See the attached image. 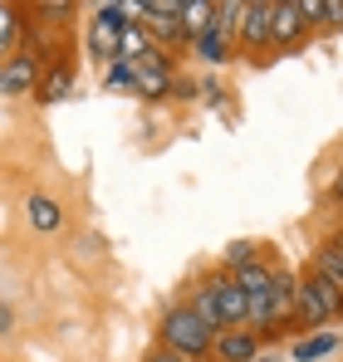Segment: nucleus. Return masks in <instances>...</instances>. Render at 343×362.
<instances>
[{
	"label": "nucleus",
	"instance_id": "obj_1",
	"mask_svg": "<svg viewBox=\"0 0 343 362\" xmlns=\"http://www.w3.org/2000/svg\"><path fill=\"white\" fill-rule=\"evenodd\" d=\"M162 348H172L176 358H186V362H201V358H211V343H216V333L191 313V303H172L167 313H162Z\"/></svg>",
	"mask_w": 343,
	"mask_h": 362
},
{
	"label": "nucleus",
	"instance_id": "obj_2",
	"mask_svg": "<svg viewBox=\"0 0 343 362\" xmlns=\"http://www.w3.org/2000/svg\"><path fill=\"white\" fill-rule=\"evenodd\" d=\"M343 313V289L334 279H324L319 269H309L304 279H299V299H294V323H304V328H324V323H334Z\"/></svg>",
	"mask_w": 343,
	"mask_h": 362
},
{
	"label": "nucleus",
	"instance_id": "obj_3",
	"mask_svg": "<svg viewBox=\"0 0 343 362\" xmlns=\"http://www.w3.org/2000/svg\"><path fill=\"white\" fill-rule=\"evenodd\" d=\"M172 83H176V78H172V54L162 49V45H157L152 54H142V59L133 64V93H137V98L162 103V98L172 93Z\"/></svg>",
	"mask_w": 343,
	"mask_h": 362
},
{
	"label": "nucleus",
	"instance_id": "obj_4",
	"mask_svg": "<svg viewBox=\"0 0 343 362\" xmlns=\"http://www.w3.org/2000/svg\"><path fill=\"white\" fill-rule=\"evenodd\" d=\"M123 10L118 5H99L94 10V20H89V49L99 54V59H113L118 64V35H123Z\"/></svg>",
	"mask_w": 343,
	"mask_h": 362
},
{
	"label": "nucleus",
	"instance_id": "obj_5",
	"mask_svg": "<svg viewBox=\"0 0 343 362\" xmlns=\"http://www.w3.org/2000/svg\"><path fill=\"white\" fill-rule=\"evenodd\" d=\"M270 25H275V0H250V5L240 10L235 35H240V45L255 54V49H270Z\"/></svg>",
	"mask_w": 343,
	"mask_h": 362
},
{
	"label": "nucleus",
	"instance_id": "obj_6",
	"mask_svg": "<svg viewBox=\"0 0 343 362\" xmlns=\"http://www.w3.org/2000/svg\"><path fill=\"white\" fill-rule=\"evenodd\" d=\"M206 284H211V294H216L221 323H226V328H245V323H250V303H245V294H240V284L230 279L226 269H216ZM226 328H221V333H226Z\"/></svg>",
	"mask_w": 343,
	"mask_h": 362
},
{
	"label": "nucleus",
	"instance_id": "obj_7",
	"mask_svg": "<svg viewBox=\"0 0 343 362\" xmlns=\"http://www.w3.org/2000/svg\"><path fill=\"white\" fill-rule=\"evenodd\" d=\"M35 83H40V54L35 49H15V59L0 69V93L20 98V93H35Z\"/></svg>",
	"mask_w": 343,
	"mask_h": 362
},
{
	"label": "nucleus",
	"instance_id": "obj_8",
	"mask_svg": "<svg viewBox=\"0 0 343 362\" xmlns=\"http://www.w3.org/2000/svg\"><path fill=\"white\" fill-rule=\"evenodd\" d=\"M211 358L216 362H255L260 358V338L250 328H226V333H216Z\"/></svg>",
	"mask_w": 343,
	"mask_h": 362
},
{
	"label": "nucleus",
	"instance_id": "obj_9",
	"mask_svg": "<svg viewBox=\"0 0 343 362\" xmlns=\"http://www.w3.org/2000/svg\"><path fill=\"white\" fill-rule=\"evenodd\" d=\"M294 299H299V279L289 269H275V279H270V333H280L294 318Z\"/></svg>",
	"mask_w": 343,
	"mask_h": 362
},
{
	"label": "nucleus",
	"instance_id": "obj_10",
	"mask_svg": "<svg viewBox=\"0 0 343 362\" xmlns=\"http://www.w3.org/2000/svg\"><path fill=\"white\" fill-rule=\"evenodd\" d=\"M309 35V25H304V15H299V0H280L275 5V25H270V45L275 49H289V45H299Z\"/></svg>",
	"mask_w": 343,
	"mask_h": 362
},
{
	"label": "nucleus",
	"instance_id": "obj_11",
	"mask_svg": "<svg viewBox=\"0 0 343 362\" xmlns=\"http://www.w3.org/2000/svg\"><path fill=\"white\" fill-rule=\"evenodd\" d=\"M74 93V64H50L45 74H40V83H35V98L40 103H59V98H69Z\"/></svg>",
	"mask_w": 343,
	"mask_h": 362
},
{
	"label": "nucleus",
	"instance_id": "obj_12",
	"mask_svg": "<svg viewBox=\"0 0 343 362\" xmlns=\"http://www.w3.org/2000/svg\"><path fill=\"white\" fill-rule=\"evenodd\" d=\"M25 216H30V226H35L40 235H55L59 226H64V211H59L55 196H30V201H25Z\"/></svg>",
	"mask_w": 343,
	"mask_h": 362
},
{
	"label": "nucleus",
	"instance_id": "obj_13",
	"mask_svg": "<svg viewBox=\"0 0 343 362\" xmlns=\"http://www.w3.org/2000/svg\"><path fill=\"white\" fill-rule=\"evenodd\" d=\"M152 49H157V40L147 35V25H123V35H118V59L123 64H137Z\"/></svg>",
	"mask_w": 343,
	"mask_h": 362
},
{
	"label": "nucleus",
	"instance_id": "obj_14",
	"mask_svg": "<svg viewBox=\"0 0 343 362\" xmlns=\"http://www.w3.org/2000/svg\"><path fill=\"white\" fill-rule=\"evenodd\" d=\"M211 20H216V0H181V30H186V40L201 35V30H211Z\"/></svg>",
	"mask_w": 343,
	"mask_h": 362
},
{
	"label": "nucleus",
	"instance_id": "obj_15",
	"mask_svg": "<svg viewBox=\"0 0 343 362\" xmlns=\"http://www.w3.org/2000/svg\"><path fill=\"white\" fill-rule=\"evenodd\" d=\"M314 269L324 274V279H334L343 289V235H334V240L319 245V255H314Z\"/></svg>",
	"mask_w": 343,
	"mask_h": 362
},
{
	"label": "nucleus",
	"instance_id": "obj_16",
	"mask_svg": "<svg viewBox=\"0 0 343 362\" xmlns=\"http://www.w3.org/2000/svg\"><path fill=\"white\" fill-rule=\"evenodd\" d=\"M191 49H196V59L206 64H226L230 59V40L221 30H201V35H191Z\"/></svg>",
	"mask_w": 343,
	"mask_h": 362
},
{
	"label": "nucleus",
	"instance_id": "obj_17",
	"mask_svg": "<svg viewBox=\"0 0 343 362\" xmlns=\"http://www.w3.org/2000/svg\"><path fill=\"white\" fill-rule=\"evenodd\" d=\"M334 348H339V333H314V338H299V343L289 348V358L314 362V358H324V353H334Z\"/></svg>",
	"mask_w": 343,
	"mask_h": 362
},
{
	"label": "nucleus",
	"instance_id": "obj_18",
	"mask_svg": "<svg viewBox=\"0 0 343 362\" xmlns=\"http://www.w3.org/2000/svg\"><path fill=\"white\" fill-rule=\"evenodd\" d=\"M191 313H196L211 333H221V328H226V323H221V308H216V294H211V284H201V289L191 294Z\"/></svg>",
	"mask_w": 343,
	"mask_h": 362
},
{
	"label": "nucleus",
	"instance_id": "obj_19",
	"mask_svg": "<svg viewBox=\"0 0 343 362\" xmlns=\"http://www.w3.org/2000/svg\"><path fill=\"white\" fill-rule=\"evenodd\" d=\"M15 35H20V10L0 5V49H10V45H15Z\"/></svg>",
	"mask_w": 343,
	"mask_h": 362
},
{
	"label": "nucleus",
	"instance_id": "obj_20",
	"mask_svg": "<svg viewBox=\"0 0 343 362\" xmlns=\"http://www.w3.org/2000/svg\"><path fill=\"white\" fill-rule=\"evenodd\" d=\"M250 259H260L255 245H245V240H230L226 245V269H240V264H250Z\"/></svg>",
	"mask_w": 343,
	"mask_h": 362
},
{
	"label": "nucleus",
	"instance_id": "obj_21",
	"mask_svg": "<svg viewBox=\"0 0 343 362\" xmlns=\"http://www.w3.org/2000/svg\"><path fill=\"white\" fill-rule=\"evenodd\" d=\"M108 88H133V64L118 59L113 69H108Z\"/></svg>",
	"mask_w": 343,
	"mask_h": 362
},
{
	"label": "nucleus",
	"instance_id": "obj_22",
	"mask_svg": "<svg viewBox=\"0 0 343 362\" xmlns=\"http://www.w3.org/2000/svg\"><path fill=\"white\" fill-rule=\"evenodd\" d=\"M324 25H343V0H324Z\"/></svg>",
	"mask_w": 343,
	"mask_h": 362
},
{
	"label": "nucleus",
	"instance_id": "obj_23",
	"mask_svg": "<svg viewBox=\"0 0 343 362\" xmlns=\"http://www.w3.org/2000/svg\"><path fill=\"white\" fill-rule=\"evenodd\" d=\"M142 362H186V358H176L172 348H152V353H147V358H142Z\"/></svg>",
	"mask_w": 343,
	"mask_h": 362
},
{
	"label": "nucleus",
	"instance_id": "obj_24",
	"mask_svg": "<svg viewBox=\"0 0 343 362\" xmlns=\"http://www.w3.org/2000/svg\"><path fill=\"white\" fill-rule=\"evenodd\" d=\"M334 196H339V201H343V177H339V181H334Z\"/></svg>",
	"mask_w": 343,
	"mask_h": 362
},
{
	"label": "nucleus",
	"instance_id": "obj_25",
	"mask_svg": "<svg viewBox=\"0 0 343 362\" xmlns=\"http://www.w3.org/2000/svg\"><path fill=\"white\" fill-rule=\"evenodd\" d=\"M255 362H275V358H255Z\"/></svg>",
	"mask_w": 343,
	"mask_h": 362
}]
</instances>
